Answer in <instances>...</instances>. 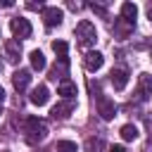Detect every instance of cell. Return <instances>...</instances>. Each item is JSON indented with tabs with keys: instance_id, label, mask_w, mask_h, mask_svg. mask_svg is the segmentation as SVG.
Wrapping results in <instances>:
<instances>
[{
	"instance_id": "6da1fadb",
	"label": "cell",
	"mask_w": 152,
	"mask_h": 152,
	"mask_svg": "<svg viewBox=\"0 0 152 152\" xmlns=\"http://www.w3.org/2000/svg\"><path fill=\"white\" fill-rule=\"evenodd\" d=\"M21 133H24V140L28 142V145H38V142H43L45 138H48V124L43 121V119H38V116H26L24 119V126H21Z\"/></svg>"
},
{
	"instance_id": "7a4b0ae2",
	"label": "cell",
	"mask_w": 152,
	"mask_h": 152,
	"mask_svg": "<svg viewBox=\"0 0 152 152\" xmlns=\"http://www.w3.org/2000/svg\"><path fill=\"white\" fill-rule=\"evenodd\" d=\"M74 36H76L78 45H83V48H90V45H95V40H97L95 24H93V21H88V19L78 21V24H76V28H74Z\"/></svg>"
},
{
	"instance_id": "3957f363",
	"label": "cell",
	"mask_w": 152,
	"mask_h": 152,
	"mask_svg": "<svg viewBox=\"0 0 152 152\" xmlns=\"http://www.w3.org/2000/svg\"><path fill=\"white\" fill-rule=\"evenodd\" d=\"M10 28H12V33H14V38H17V40L31 38V33H33V28H31L28 19H24V17H14V19L10 21Z\"/></svg>"
},
{
	"instance_id": "277c9868",
	"label": "cell",
	"mask_w": 152,
	"mask_h": 152,
	"mask_svg": "<svg viewBox=\"0 0 152 152\" xmlns=\"http://www.w3.org/2000/svg\"><path fill=\"white\" fill-rule=\"evenodd\" d=\"M95 104H97V114H100L104 121H112V119L116 116V104H114V100H109V97L100 95Z\"/></svg>"
},
{
	"instance_id": "5b68a950",
	"label": "cell",
	"mask_w": 152,
	"mask_h": 152,
	"mask_svg": "<svg viewBox=\"0 0 152 152\" xmlns=\"http://www.w3.org/2000/svg\"><path fill=\"white\" fill-rule=\"evenodd\" d=\"M135 95H138L140 102H145V100L152 97V76L150 74H140L138 76V90H135Z\"/></svg>"
},
{
	"instance_id": "8992f818",
	"label": "cell",
	"mask_w": 152,
	"mask_h": 152,
	"mask_svg": "<svg viewBox=\"0 0 152 152\" xmlns=\"http://www.w3.org/2000/svg\"><path fill=\"white\" fill-rule=\"evenodd\" d=\"M62 19H64V12H62L59 7H45V10H43V21H45V26H48V28L59 26V24H62Z\"/></svg>"
},
{
	"instance_id": "52a82bcc",
	"label": "cell",
	"mask_w": 152,
	"mask_h": 152,
	"mask_svg": "<svg viewBox=\"0 0 152 152\" xmlns=\"http://www.w3.org/2000/svg\"><path fill=\"white\" fill-rule=\"evenodd\" d=\"M74 107H76L74 100H59V102L50 109V116H52V119H66V116L74 112Z\"/></svg>"
},
{
	"instance_id": "ba28073f",
	"label": "cell",
	"mask_w": 152,
	"mask_h": 152,
	"mask_svg": "<svg viewBox=\"0 0 152 152\" xmlns=\"http://www.w3.org/2000/svg\"><path fill=\"white\" fill-rule=\"evenodd\" d=\"M5 57H7V62L17 64V62L21 59V40H17V38L7 40V43H5Z\"/></svg>"
},
{
	"instance_id": "9c48e42d",
	"label": "cell",
	"mask_w": 152,
	"mask_h": 152,
	"mask_svg": "<svg viewBox=\"0 0 152 152\" xmlns=\"http://www.w3.org/2000/svg\"><path fill=\"white\" fill-rule=\"evenodd\" d=\"M83 64H86L88 71H97V69H102V64H104V55L97 52V50H90V52H86Z\"/></svg>"
},
{
	"instance_id": "30bf717a",
	"label": "cell",
	"mask_w": 152,
	"mask_h": 152,
	"mask_svg": "<svg viewBox=\"0 0 152 152\" xmlns=\"http://www.w3.org/2000/svg\"><path fill=\"white\" fill-rule=\"evenodd\" d=\"M28 83H31V71H28V69H17V71L12 74V86H14L19 93L26 90Z\"/></svg>"
},
{
	"instance_id": "8fae6325",
	"label": "cell",
	"mask_w": 152,
	"mask_h": 152,
	"mask_svg": "<svg viewBox=\"0 0 152 152\" xmlns=\"http://www.w3.org/2000/svg\"><path fill=\"white\" fill-rule=\"evenodd\" d=\"M28 100H31V104H36V107H43L48 100H50V90H48V86H36L33 90H31V95H28Z\"/></svg>"
},
{
	"instance_id": "7c38bea8",
	"label": "cell",
	"mask_w": 152,
	"mask_h": 152,
	"mask_svg": "<svg viewBox=\"0 0 152 152\" xmlns=\"http://www.w3.org/2000/svg\"><path fill=\"white\" fill-rule=\"evenodd\" d=\"M109 81H112L114 90H124L126 83H128V71L126 69H112L109 71Z\"/></svg>"
},
{
	"instance_id": "4fadbf2b",
	"label": "cell",
	"mask_w": 152,
	"mask_h": 152,
	"mask_svg": "<svg viewBox=\"0 0 152 152\" xmlns=\"http://www.w3.org/2000/svg\"><path fill=\"white\" fill-rule=\"evenodd\" d=\"M57 93H59L64 100H74V97L78 95V90H76V83H74V81H69V78H64V81L57 86Z\"/></svg>"
},
{
	"instance_id": "5bb4252c",
	"label": "cell",
	"mask_w": 152,
	"mask_h": 152,
	"mask_svg": "<svg viewBox=\"0 0 152 152\" xmlns=\"http://www.w3.org/2000/svg\"><path fill=\"white\" fill-rule=\"evenodd\" d=\"M121 19L128 21L131 26H135V19H138V7L133 2H124L121 5Z\"/></svg>"
},
{
	"instance_id": "9a60e30c",
	"label": "cell",
	"mask_w": 152,
	"mask_h": 152,
	"mask_svg": "<svg viewBox=\"0 0 152 152\" xmlns=\"http://www.w3.org/2000/svg\"><path fill=\"white\" fill-rule=\"evenodd\" d=\"M52 50H55V55H57V62L69 64V45H66L64 40H52Z\"/></svg>"
},
{
	"instance_id": "2e32d148",
	"label": "cell",
	"mask_w": 152,
	"mask_h": 152,
	"mask_svg": "<svg viewBox=\"0 0 152 152\" xmlns=\"http://www.w3.org/2000/svg\"><path fill=\"white\" fill-rule=\"evenodd\" d=\"M66 71H69V64L57 62V64L50 69V76H48V78H50V81H59V83H62V81L66 78Z\"/></svg>"
},
{
	"instance_id": "e0dca14e",
	"label": "cell",
	"mask_w": 152,
	"mask_h": 152,
	"mask_svg": "<svg viewBox=\"0 0 152 152\" xmlns=\"http://www.w3.org/2000/svg\"><path fill=\"white\" fill-rule=\"evenodd\" d=\"M133 28H135V26H131V24H128V21H124L121 17H119V19L114 21V33H116L119 38H128Z\"/></svg>"
},
{
	"instance_id": "ac0fdd59",
	"label": "cell",
	"mask_w": 152,
	"mask_h": 152,
	"mask_svg": "<svg viewBox=\"0 0 152 152\" xmlns=\"http://www.w3.org/2000/svg\"><path fill=\"white\" fill-rule=\"evenodd\" d=\"M28 59H31V66H33L36 71H43V69L48 66V62H45V55H43L40 50H33V52L28 55Z\"/></svg>"
},
{
	"instance_id": "d6986e66",
	"label": "cell",
	"mask_w": 152,
	"mask_h": 152,
	"mask_svg": "<svg viewBox=\"0 0 152 152\" xmlns=\"http://www.w3.org/2000/svg\"><path fill=\"white\" fill-rule=\"evenodd\" d=\"M86 150L88 152H104L107 150V142L102 138H88L86 140Z\"/></svg>"
},
{
	"instance_id": "ffe728a7",
	"label": "cell",
	"mask_w": 152,
	"mask_h": 152,
	"mask_svg": "<svg viewBox=\"0 0 152 152\" xmlns=\"http://www.w3.org/2000/svg\"><path fill=\"white\" fill-rule=\"evenodd\" d=\"M119 133H121L124 140H135V138H138V126H135V124H124Z\"/></svg>"
},
{
	"instance_id": "44dd1931",
	"label": "cell",
	"mask_w": 152,
	"mask_h": 152,
	"mask_svg": "<svg viewBox=\"0 0 152 152\" xmlns=\"http://www.w3.org/2000/svg\"><path fill=\"white\" fill-rule=\"evenodd\" d=\"M55 152H76V142H71V140H57Z\"/></svg>"
},
{
	"instance_id": "7402d4cb",
	"label": "cell",
	"mask_w": 152,
	"mask_h": 152,
	"mask_svg": "<svg viewBox=\"0 0 152 152\" xmlns=\"http://www.w3.org/2000/svg\"><path fill=\"white\" fill-rule=\"evenodd\" d=\"M26 7H28V10H40V12L45 10V5H43V2H28Z\"/></svg>"
},
{
	"instance_id": "603a6c76",
	"label": "cell",
	"mask_w": 152,
	"mask_h": 152,
	"mask_svg": "<svg viewBox=\"0 0 152 152\" xmlns=\"http://www.w3.org/2000/svg\"><path fill=\"white\" fill-rule=\"evenodd\" d=\"M107 152H126V150H124V147H121V145H114V147H109V150H107Z\"/></svg>"
},
{
	"instance_id": "cb8c5ba5",
	"label": "cell",
	"mask_w": 152,
	"mask_h": 152,
	"mask_svg": "<svg viewBox=\"0 0 152 152\" xmlns=\"http://www.w3.org/2000/svg\"><path fill=\"white\" fill-rule=\"evenodd\" d=\"M147 19L152 21V2H147Z\"/></svg>"
},
{
	"instance_id": "d4e9b609",
	"label": "cell",
	"mask_w": 152,
	"mask_h": 152,
	"mask_svg": "<svg viewBox=\"0 0 152 152\" xmlns=\"http://www.w3.org/2000/svg\"><path fill=\"white\" fill-rule=\"evenodd\" d=\"M5 102V90H2V86H0V104Z\"/></svg>"
},
{
	"instance_id": "484cf974",
	"label": "cell",
	"mask_w": 152,
	"mask_h": 152,
	"mask_svg": "<svg viewBox=\"0 0 152 152\" xmlns=\"http://www.w3.org/2000/svg\"><path fill=\"white\" fill-rule=\"evenodd\" d=\"M0 116H2V109H0Z\"/></svg>"
}]
</instances>
